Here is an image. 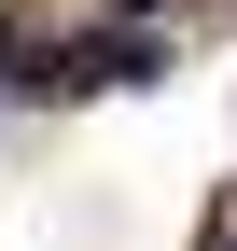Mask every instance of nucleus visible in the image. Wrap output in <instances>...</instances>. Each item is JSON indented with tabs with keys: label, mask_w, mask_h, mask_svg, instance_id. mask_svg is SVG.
<instances>
[{
	"label": "nucleus",
	"mask_w": 237,
	"mask_h": 251,
	"mask_svg": "<svg viewBox=\"0 0 237 251\" xmlns=\"http://www.w3.org/2000/svg\"><path fill=\"white\" fill-rule=\"evenodd\" d=\"M154 70H167V56L140 42V28H126V42H70V84H154Z\"/></svg>",
	"instance_id": "nucleus-1"
},
{
	"label": "nucleus",
	"mask_w": 237,
	"mask_h": 251,
	"mask_svg": "<svg viewBox=\"0 0 237 251\" xmlns=\"http://www.w3.org/2000/svg\"><path fill=\"white\" fill-rule=\"evenodd\" d=\"M140 14H154V0H140Z\"/></svg>",
	"instance_id": "nucleus-2"
}]
</instances>
